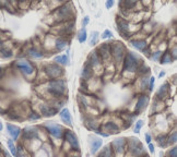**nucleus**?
<instances>
[{"label":"nucleus","mask_w":177,"mask_h":157,"mask_svg":"<svg viewBox=\"0 0 177 157\" xmlns=\"http://www.w3.org/2000/svg\"><path fill=\"white\" fill-rule=\"evenodd\" d=\"M29 55H30L31 57L36 58V59L43 57V54H42V52H39L38 49H36V48H31L30 50H29Z\"/></svg>","instance_id":"25"},{"label":"nucleus","mask_w":177,"mask_h":157,"mask_svg":"<svg viewBox=\"0 0 177 157\" xmlns=\"http://www.w3.org/2000/svg\"><path fill=\"white\" fill-rule=\"evenodd\" d=\"M82 78H84V80H90L93 75V68L92 65L89 63V61L87 62V65H84V68L82 70V73H81Z\"/></svg>","instance_id":"16"},{"label":"nucleus","mask_w":177,"mask_h":157,"mask_svg":"<svg viewBox=\"0 0 177 157\" xmlns=\"http://www.w3.org/2000/svg\"><path fill=\"white\" fill-rule=\"evenodd\" d=\"M173 55H174V57H176V47H174L173 49Z\"/></svg>","instance_id":"47"},{"label":"nucleus","mask_w":177,"mask_h":157,"mask_svg":"<svg viewBox=\"0 0 177 157\" xmlns=\"http://www.w3.org/2000/svg\"><path fill=\"white\" fill-rule=\"evenodd\" d=\"M169 157H177V149L176 147H173L171 151L168 152Z\"/></svg>","instance_id":"39"},{"label":"nucleus","mask_w":177,"mask_h":157,"mask_svg":"<svg viewBox=\"0 0 177 157\" xmlns=\"http://www.w3.org/2000/svg\"><path fill=\"white\" fill-rule=\"evenodd\" d=\"M161 52H154V54L152 55V60H154V61H158L160 60V57H161Z\"/></svg>","instance_id":"38"},{"label":"nucleus","mask_w":177,"mask_h":157,"mask_svg":"<svg viewBox=\"0 0 177 157\" xmlns=\"http://www.w3.org/2000/svg\"><path fill=\"white\" fill-rule=\"evenodd\" d=\"M149 149H150V152L151 153H154V146H153V144H149Z\"/></svg>","instance_id":"46"},{"label":"nucleus","mask_w":177,"mask_h":157,"mask_svg":"<svg viewBox=\"0 0 177 157\" xmlns=\"http://www.w3.org/2000/svg\"><path fill=\"white\" fill-rule=\"evenodd\" d=\"M60 119L63 120L65 123L67 125H72V120H71V115H70V111L68 110L67 108H63V110L60 111Z\"/></svg>","instance_id":"17"},{"label":"nucleus","mask_w":177,"mask_h":157,"mask_svg":"<svg viewBox=\"0 0 177 157\" xmlns=\"http://www.w3.org/2000/svg\"><path fill=\"white\" fill-rule=\"evenodd\" d=\"M45 71L47 75L52 78H57L63 74V68L58 65H47L45 67Z\"/></svg>","instance_id":"4"},{"label":"nucleus","mask_w":177,"mask_h":157,"mask_svg":"<svg viewBox=\"0 0 177 157\" xmlns=\"http://www.w3.org/2000/svg\"><path fill=\"white\" fill-rule=\"evenodd\" d=\"M111 54L113 55L116 62H121L125 54V47L121 43H115L111 46Z\"/></svg>","instance_id":"3"},{"label":"nucleus","mask_w":177,"mask_h":157,"mask_svg":"<svg viewBox=\"0 0 177 157\" xmlns=\"http://www.w3.org/2000/svg\"><path fill=\"white\" fill-rule=\"evenodd\" d=\"M66 83L63 80H53L48 83V92L55 97H60L65 94Z\"/></svg>","instance_id":"1"},{"label":"nucleus","mask_w":177,"mask_h":157,"mask_svg":"<svg viewBox=\"0 0 177 157\" xmlns=\"http://www.w3.org/2000/svg\"><path fill=\"white\" fill-rule=\"evenodd\" d=\"M2 48V42H1V39H0V49Z\"/></svg>","instance_id":"49"},{"label":"nucleus","mask_w":177,"mask_h":157,"mask_svg":"<svg viewBox=\"0 0 177 157\" xmlns=\"http://www.w3.org/2000/svg\"><path fill=\"white\" fill-rule=\"evenodd\" d=\"M132 46L134 48H137L138 50H145V47H147V42L143 41V39H140V41H134L131 42Z\"/></svg>","instance_id":"21"},{"label":"nucleus","mask_w":177,"mask_h":157,"mask_svg":"<svg viewBox=\"0 0 177 157\" xmlns=\"http://www.w3.org/2000/svg\"><path fill=\"white\" fill-rule=\"evenodd\" d=\"M38 118H39V116H37V115L34 114V112L30 116V119H33V120H36V119H38Z\"/></svg>","instance_id":"45"},{"label":"nucleus","mask_w":177,"mask_h":157,"mask_svg":"<svg viewBox=\"0 0 177 157\" xmlns=\"http://www.w3.org/2000/svg\"><path fill=\"white\" fill-rule=\"evenodd\" d=\"M7 143H8V147H9V149H10V153L12 155H13L14 157H16V153H18V149H16L15 145H14L13 140L9 139L8 141H7Z\"/></svg>","instance_id":"24"},{"label":"nucleus","mask_w":177,"mask_h":157,"mask_svg":"<svg viewBox=\"0 0 177 157\" xmlns=\"http://www.w3.org/2000/svg\"><path fill=\"white\" fill-rule=\"evenodd\" d=\"M100 52L101 54L100 55V57L102 58V59H107V58L111 56V45L109 44H103L101 47H100Z\"/></svg>","instance_id":"14"},{"label":"nucleus","mask_w":177,"mask_h":157,"mask_svg":"<svg viewBox=\"0 0 177 157\" xmlns=\"http://www.w3.org/2000/svg\"><path fill=\"white\" fill-rule=\"evenodd\" d=\"M46 129L49 131V133L54 135L55 138L60 139L63 136V128L58 125H55V123H46Z\"/></svg>","instance_id":"7"},{"label":"nucleus","mask_w":177,"mask_h":157,"mask_svg":"<svg viewBox=\"0 0 177 157\" xmlns=\"http://www.w3.org/2000/svg\"><path fill=\"white\" fill-rule=\"evenodd\" d=\"M78 41H79L80 43H84V42L87 41V30H85L84 27H83V28L79 32V34H78Z\"/></svg>","instance_id":"27"},{"label":"nucleus","mask_w":177,"mask_h":157,"mask_svg":"<svg viewBox=\"0 0 177 157\" xmlns=\"http://www.w3.org/2000/svg\"><path fill=\"white\" fill-rule=\"evenodd\" d=\"M164 74H165V73H164V72H161V73H160V76H163Z\"/></svg>","instance_id":"50"},{"label":"nucleus","mask_w":177,"mask_h":157,"mask_svg":"<svg viewBox=\"0 0 177 157\" xmlns=\"http://www.w3.org/2000/svg\"><path fill=\"white\" fill-rule=\"evenodd\" d=\"M102 146V140L101 139H95L92 143V149H91V152L92 154H95L96 152L98 151V149Z\"/></svg>","instance_id":"23"},{"label":"nucleus","mask_w":177,"mask_h":157,"mask_svg":"<svg viewBox=\"0 0 177 157\" xmlns=\"http://www.w3.org/2000/svg\"><path fill=\"white\" fill-rule=\"evenodd\" d=\"M172 62V56L169 54H165L162 58V63H169Z\"/></svg>","instance_id":"35"},{"label":"nucleus","mask_w":177,"mask_h":157,"mask_svg":"<svg viewBox=\"0 0 177 157\" xmlns=\"http://www.w3.org/2000/svg\"><path fill=\"white\" fill-rule=\"evenodd\" d=\"M0 56L2 58H10L12 57V52H11L10 49L1 48L0 49Z\"/></svg>","instance_id":"28"},{"label":"nucleus","mask_w":177,"mask_h":157,"mask_svg":"<svg viewBox=\"0 0 177 157\" xmlns=\"http://www.w3.org/2000/svg\"><path fill=\"white\" fill-rule=\"evenodd\" d=\"M113 153H112V147L109 146H105L104 149H102V152L98 154L97 157H112Z\"/></svg>","instance_id":"22"},{"label":"nucleus","mask_w":177,"mask_h":157,"mask_svg":"<svg viewBox=\"0 0 177 157\" xmlns=\"http://www.w3.org/2000/svg\"><path fill=\"white\" fill-rule=\"evenodd\" d=\"M65 136H66V140L68 141V143L70 144L71 146L76 149H79V142H78L77 136L72 133V131H66Z\"/></svg>","instance_id":"8"},{"label":"nucleus","mask_w":177,"mask_h":157,"mask_svg":"<svg viewBox=\"0 0 177 157\" xmlns=\"http://www.w3.org/2000/svg\"><path fill=\"white\" fill-rule=\"evenodd\" d=\"M148 82H149V80H148V78H142V81H141V89H147Z\"/></svg>","instance_id":"40"},{"label":"nucleus","mask_w":177,"mask_h":157,"mask_svg":"<svg viewBox=\"0 0 177 157\" xmlns=\"http://www.w3.org/2000/svg\"><path fill=\"white\" fill-rule=\"evenodd\" d=\"M137 5V1H125L124 2V7L126 9H132Z\"/></svg>","instance_id":"34"},{"label":"nucleus","mask_w":177,"mask_h":157,"mask_svg":"<svg viewBox=\"0 0 177 157\" xmlns=\"http://www.w3.org/2000/svg\"><path fill=\"white\" fill-rule=\"evenodd\" d=\"M41 112H42V115L43 116H45V117H52V116H54L56 112H57V110L55 108H52L50 106H42L41 107Z\"/></svg>","instance_id":"18"},{"label":"nucleus","mask_w":177,"mask_h":157,"mask_svg":"<svg viewBox=\"0 0 177 157\" xmlns=\"http://www.w3.org/2000/svg\"><path fill=\"white\" fill-rule=\"evenodd\" d=\"M16 67L22 71V73L25 75H30L33 73V67L27 60H19L16 61Z\"/></svg>","instance_id":"6"},{"label":"nucleus","mask_w":177,"mask_h":157,"mask_svg":"<svg viewBox=\"0 0 177 157\" xmlns=\"http://www.w3.org/2000/svg\"><path fill=\"white\" fill-rule=\"evenodd\" d=\"M98 32H92V37H91V41H90V45L91 46H93V45H95L96 43H97V39H98Z\"/></svg>","instance_id":"32"},{"label":"nucleus","mask_w":177,"mask_h":157,"mask_svg":"<svg viewBox=\"0 0 177 157\" xmlns=\"http://www.w3.org/2000/svg\"><path fill=\"white\" fill-rule=\"evenodd\" d=\"M76 157H78V156H76Z\"/></svg>","instance_id":"51"},{"label":"nucleus","mask_w":177,"mask_h":157,"mask_svg":"<svg viewBox=\"0 0 177 157\" xmlns=\"http://www.w3.org/2000/svg\"><path fill=\"white\" fill-rule=\"evenodd\" d=\"M69 12H70V10L68 9V7H67V5H63V7H61V8H59V10H58V15H59L60 18L65 19Z\"/></svg>","instance_id":"26"},{"label":"nucleus","mask_w":177,"mask_h":157,"mask_svg":"<svg viewBox=\"0 0 177 157\" xmlns=\"http://www.w3.org/2000/svg\"><path fill=\"white\" fill-rule=\"evenodd\" d=\"M23 138L27 139V140H32V139H36L38 136L37 129L35 127H27L23 130Z\"/></svg>","instance_id":"9"},{"label":"nucleus","mask_w":177,"mask_h":157,"mask_svg":"<svg viewBox=\"0 0 177 157\" xmlns=\"http://www.w3.org/2000/svg\"><path fill=\"white\" fill-rule=\"evenodd\" d=\"M55 61L58 63H61V65H67L68 63V56H57V57L55 58Z\"/></svg>","instance_id":"29"},{"label":"nucleus","mask_w":177,"mask_h":157,"mask_svg":"<svg viewBox=\"0 0 177 157\" xmlns=\"http://www.w3.org/2000/svg\"><path fill=\"white\" fill-rule=\"evenodd\" d=\"M67 46V42L65 39H61V38H58L56 41V47H57L59 50H63L65 47Z\"/></svg>","instance_id":"30"},{"label":"nucleus","mask_w":177,"mask_h":157,"mask_svg":"<svg viewBox=\"0 0 177 157\" xmlns=\"http://www.w3.org/2000/svg\"><path fill=\"white\" fill-rule=\"evenodd\" d=\"M106 8L107 9H111L113 7V5H114V1H112V0H108V1H106Z\"/></svg>","instance_id":"42"},{"label":"nucleus","mask_w":177,"mask_h":157,"mask_svg":"<svg viewBox=\"0 0 177 157\" xmlns=\"http://www.w3.org/2000/svg\"><path fill=\"white\" fill-rule=\"evenodd\" d=\"M156 140H158V145L161 147H165L167 145V140H166V136L164 135H160L156 138Z\"/></svg>","instance_id":"31"},{"label":"nucleus","mask_w":177,"mask_h":157,"mask_svg":"<svg viewBox=\"0 0 177 157\" xmlns=\"http://www.w3.org/2000/svg\"><path fill=\"white\" fill-rule=\"evenodd\" d=\"M112 36H113V34L109 30H105L103 34H102V38H111Z\"/></svg>","instance_id":"37"},{"label":"nucleus","mask_w":177,"mask_h":157,"mask_svg":"<svg viewBox=\"0 0 177 157\" xmlns=\"http://www.w3.org/2000/svg\"><path fill=\"white\" fill-rule=\"evenodd\" d=\"M125 139L124 138H120V139H116L114 142H113L112 146L113 149L116 151L117 153H123L124 152V149H125Z\"/></svg>","instance_id":"11"},{"label":"nucleus","mask_w":177,"mask_h":157,"mask_svg":"<svg viewBox=\"0 0 177 157\" xmlns=\"http://www.w3.org/2000/svg\"><path fill=\"white\" fill-rule=\"evenodd\" d=\"M142 125H143V121H142V120H138L137 123H136V125H134V132L139 133L140 130H141Z\"/></svg>","instance_id":"36"},{"label":"nucleus","mask_w":177,"mask_h":157,"mask_svg":"<svg viewBox=\"0 0 177 157\" xmlns=\"http://www.w3.org/2000/svg\"><path fill=\"white\" fill-rule=\"evenodd\" d=\"M154 80H155L154 78H150V89H149L150 91H152V89H153V85H154Z\"/></svg>","instance_id":"43"},{"label":"nucleus","mask_w":177,"mask_h":157,"mask_svg":"<svg viewBox=\"0 0 177 157\" xmlns=\"http://www.w3.org/2000/svg\"><path fill=\"white\" fill-rule=\"evenodd\" d=\"M138 67H139V58L137 57L134 52H128L125 59L124 70L129 71V72H134L138 70Z\"/></svg>","instance_id":"2"},{"label":"nucleus","mask_w":177,"mask_h":157,"mask_svg":"<svg viewBox=\"0 0 177 157\" xmlns=\"http://www.w3.org/2000/svg\"><path fill=\"white\" fill-rule=\"evenodd\" d=\"M89 63L92 65V68L93 67H98V65H101V57H100V55L97 54V50H94L93 52H91Z\"/></svg>","instance_id":"15"},{"label":"nucleus","mask_w":177,"mask_h":157,"mask_svg":"<svg viewBox=\"0 0 177 157\" xmlns=\"http://www.w3.org/2000/svg\"><path fill=\"white\" fill-rule=\"evenodd\" d=\"M2 128H3L2 123H1V122H0V132H1V131H2Z\"/></svg>","instance_id":"48"},{"label":"nucleus","mask_w":177,"mask_h":157,"mask_svg":"<svg viewBox=\"0 0 177 157\" xmlns=\"http://www.w3.org/2000/svg\"><path fill=\"white\" fill-rule=\"evenodd\" d=\"M145 141H147L148 144L151 143V136H150V134H149V133H147V134H145Z\"/></svg>","instance_id":"44"},{"label":"nucleus","mask_w":177,"mask_h":157,"mask_svg":"<svg viewBox=\"0 0 177 157\" xmlns=\"http://www.w3.org/2000/svg\"><path fill=\"white\" fill-rule=\"evenodd\" d=\"M129 152L131 154L134 155V156H140L143 152V146H142V144L139 142L138 139H132L130 142H129Z\"/></svg>","instance_id":"5"},{"label":"nucleus","mask_w":177,"mask_h":157,"mask_svg":"<svg viewBox=\"0 0 177 157\" xmlns=\"http://www.w3.org/2000/svg\"><path fill=\"white\" fill-rule=\"evenodd\" d=\"M176 140H177V133H176V131H174V132L171 134V136H169L168 140H167V144L176 143Z\"/></svg>","instance_id":"33"},{"label":"nucleus","mask_w":177,"mask_h":157,"mask_svg":"<svg viewBox=\"0 0 177 157\" xmlns=\"http://www.w3.org/2000/svg\"><path fill=\"white\" fill-rule=\"evenodd\" d=\"M89 22H90V18H89V16H85L84 19H83V21H82V24H83V26H87V24H89Z\"/></svg>","instance_id":"41"},{"label":"nucleus","mask_w":177,"mask_h":157,"mask_svg":"<svg viewBox=\"0 0 177 157\" xmlns=\"http://www.w3.org/2000/svg\"><path fill=\"white\" fill-rule=\"evenodd\" d=\"M117 26H118V31L123 34L124 37H126V38L128 37V36H127V33H128V30H129L128 22H126L125 20H118Z\"/></svg>","instance_id":"12"},{"label":"nucleus","mask_w":177,"mask_h":157,"mask_svg":"<svg viewBox=\"0 0 177 157\" xmlns=\"http://www.w3.org/2000/svg\"><path fill=\"white\" fill-rule=\"evenodd\" d=\"M167 91H168V84L165 83V84H163V85H162L160 89H158V93H156V96H158L160 99H162L163 97H165V96H166Z\"/></svg>","instance_id":"19"},{"label":"nucleus","mask_w":177,"mask_h":157,"mask_svg":"<svg viewBox=\"0 0 177 157\" xmlns=\"http://www.w3.org/2000/svg\"><path fill=\"white\" fill-rule=\"evenodd\" d=\"M148 100H149V97L145 96V95L140 96L139 99H138V102H137V106H136V112L137 114L140 112V111H142L143 109L145 108V106H147V104H148Z\"/></svg>","instance_id":"13"},{"label":"nucleus","mask_w":177,"mask_h":157,"mask_svg":"<svg viewBox=\"0 0 177 157\" xmlns=\"http://www.w3.org/2000/svg\"><path fill=\"white\" fill-rule=\"evenodd\" d=\"M104 128H105V130H107L111 133H114V134L115 133H118V131H119L118 125L116 123H114V122H108V123L104 125Z\"/></svg>","instance_id":"20"},{"label":"nucleus","mask_w":177,"mask_h":157,"mask_svg":"<svg viewBox=\"0 0 177 157\" xmlns=\"http://www.w3.org/2000/svg\"><path fill=\"white\" fill-rule=\"evenodd\" d=\"M7 129H8V132H9V134H10L11 138H12V140L16 141L18 138L20 136V134H21V129L14 125H10V123L7 125Z\"/></svg>","instance_id":"10"}]
</instances>
